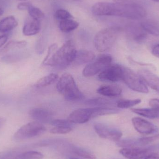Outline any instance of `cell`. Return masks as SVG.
<instances>
[{
	"label": "cell",
	"mask_w": 159,
	"mask_h": 159,
	"mask_svg": "<svg viewBox=\"0 0 159 159\" xmlns=\"http://www.w3.org/2000/svg\"><path fill=\"white\" fill-rule=\"evenodd\" d=\"M94 53L89 50L80 49L76 51L72 64L75 66H79L91 62L95 59Z\"/></svg>",
	"instance_id": "16"
},
{
	"label": "cell",
	"mask_w": 159,
	"mask_h": 159,
	"mask_svg": "<svg viewBox=\"0 0 159 159\" xmlns=\"http://www.w3.org/2000/svg\"><path fill=\"white\" fill-rule=\"evenodd\" d=\"M57 89L67 101H77L83 97L73 77L69 73L64 74L60 78Z\"/></svg>",
	"instance_id": "3"
},
{
	"label": "cell",
	"mask_w": 159,
	"mask_h": 159,
	"mask_svg": "<svg viewBox=\"0 0 159 159\" xmlns=\"http://www.w3.org/2000/svg\"><path fill=\"white\" fill-rule=\"evenodd\" d=\"M75 1H77V2H79V1H81V0H74Z\"/></svg>",
	"instance_id": "44"
},
{
	"label": "cell",
	"mask_w": 159,
	"mask_h": 159,
	"mask_svg": "<svg viewBox=\"0 0 159 159\" xmlns=\"http://www.w3.org/2000/svg\"><path fill=\"white\" fill-rule=\"evenodd\" d=\"M70 159H80L75 158H70Z\"/></svg>",
	"instance_id": "43"
},
{
	"label": "cell",
	"mask_w": 159,
	"mask_h": 159,
	"mask_svg": "<svg viewBox=\"0 0 159 159\" xmlns=\"http://www.w3.org/2000/svg\"><path fill=\"white\" fill-rule=\"evenodd\" d=\"M91 10L94 16H112L131 20L141 19L145 17L147 14L143 6L108 2L96 3Z\"/></svg>",
	"instance_id": "1"
},
{
	"label": "cell",
	"mask_w": 159,
	"mask_h": 159,
	"mask_svg": "<svg viewBox=\"0 0 159 159\" xmlns=\"http://www.w3.org/2000/svg\"><path fill=\"white\" fill-rule=\"evenodd\" d=\"M3 10L2 9V8H0V16H2V14H3Z\"/></svg>",
	"instance_id": "41"
},
{
	"label": "cell",
	"mask_w": 159,
	"mask_h": 159,
	"mask_svg": "<svg viewBox=\"0 0 159 159\" xmlns=\"http://www.w3.org/2000/svg\"><path fill=\"white\" fill-rule=\"evenodd\" d=\"M142 100L140 99L134 100H120L117 102V107L120 108H128L132 107L140 103Z\"/></svg>",
	"instance_id": "27"
},
{
	"label": "cell",
	"mask_w": 159,
	"mask_h": 159,
	"mask_svg": "<svg viewBox=\"0 0 159 159\" xmlns=\"http://www.w3.org/2000/svg\"><path fill=\"white\" fill-rule=\"evenodd\" d=\"M41 23L40 20L28 19L24 23L22 33L25 36H33L39 33L41 30Z\"/></svg>",
	"instance_id": "17"
},
{
	"label": "cell",
	"mask_w": 159,
	"mask_h": 159,
	"mask_svg": "<svg viewBox=\"0 0 159 159\" xmlns=\"http://www.w3.org/2000/svg\"><path fill=\"white\" fill-rule=\"evenodd\" d=\"M152 1H154L155 2H159V0H152Z\"/></svg>",
	"instance_id": "42"
},
{
	"label": "cell",
	"mask_w": 159,
	"mask_h": 159,
	"mask_svg": "<svg viewBox=\"0 0 159 159\" xmlns=\"http://www.w3.org/2000/svg\"><path fill=\"white\" fill-rule=\"evenodd\" d=\"M7 39H8V36L6 34L0 36V48L6 43Z\"/></svg>",
	"instance_id": "37"
},
{
	"label": "cell",
	"mask_w": 159,
	"mask_h": 159,
	"mask_svg": "<svg viewBox=\"0 0 159 159\" xmlns=\"http://www.w3.org/2000/svg\"><path fill=\"white\" fill-rule=\"evenodd\" d=\"M110 102L107 99L102 98H94L87 101V104L90 105L97 106L98 107H105L110 104Z\"/></svg>",
	"instance_id": "30"
},
{
	"label": "cell",
	"mask_w": 159,
	"mask_h": 159,
	"mask_svg": "<svg viewBox=\"0 0 159 159\" xmlns=\"http://www.w3.org/2000/svg\"><path fill=\"white\" fill-rule=\"evenodd\" d=\"M138 74L147 86L159 92V77L147 70L142 69Z\"/></svg>",
	"instance_id": "15"
},
{
	"label": "cell",
	"mask_w": 159,
	"mask_h": 159,
	"mask_svg": "<svg viewBox=\"0 0 159 159\" xmlns=\"http://www.w3.org/2000/svg\"><path fill=\"white\" fill-rule=\"evenodd\" d=\"M31 4L29 2H24L19 3L17 5V8L19 10H28Z\"/></svg>",
	"instance_id": "36"
},
{
	"label": "cell",
	"mask_w": 159,
	"mask_h": 159,
	"mask_svg": "<svg viewBox=\"0 0 159 159\" xmlns=\"http://www.w3.org/2000/svg\"><path fill=\"white\" fill-rule=\"evenodd\" d=\"M143 159H159V155L157 154H149Z\"/></svg>",
	"instance_id": "39"
},
{
	"label": "cell",
	"mask_w": 159,
	"mask_h": 159,
	"mask_svg": "<svg viewBox=\"0 0 159 159\" xmlns=\"http://www.w3.org/2000/svg\"><path fill=\"white\" fill-rule=\"evenodd\" d=\"M27 45V42L25 41H12L7 44L0 51V54H4L11 51L20 50L25 48Z\"/></svg>",
	"instance_id": "21"
},
{
	"label": "cell",
	"mask_w": 159,
	"mask_h": 159,
	"mask_svg": "<svg viewBox=\"0 0 159 159\" xmlns=\"http://www.w3.org/2000/svg\"><path fill=\"white\" fill-rule=\"evenodd\" d=\"M29 115L32 119L40 123L51 122L53 120V114L47 109L36 107L31 109Z\"/></svg>",
	"instance_id": "14"
},
{
	"label": "cell",
	"mask_w": 159,
	"mask_h": 159,
	"mask_svg": "<svg viewBox=\"0 0 159 159\" xmlns=\"http://www.w3.org/2000/svg\"><path fill=\"white\" fill-rule=\"evenodd\" d=\"M17 20L14 16L6 17L0 21V32L10 31L18 26Z\"/></svg>",
	"instance_id": "20"
},
{
	"label": "cell",
	"mask_w": 159,
	"mask_h": 159,
	"mask_svg": "<svg viewBox=\"0 0 159 159\" xmlns=\"http://www.w3.org/2000/svg\"><path fill=\"white\" fill-rule=\"evenodd\" d=\"M55 17L57 19L61 20L72 19V15L67 10L63 9H58L55 13Z\"/></svg>",
	"instance_id": "31"
},
{
	"label": "cell",
	"mask_w": 159,
	"mask_h": 159,
	"mask_svg": "<svg viewBox=\"0 0 159 159\" xmlns=\"http://www.w3.org/2000/svg\"><path fill=\"white\" fill-rule=\"evenodd\" d=\"M159 139V134L149 137H143L138 139H128L120 140L117 144L120 147H140L149 144Z\"/></svg>",
	"instance_id": "11"
},
{
	"label": "cell",
	"mask_w": 159,
	"mask_h": 159,
	"mask_svg": "<svg viewBox=\"0 0 159 159\" xmlns=\"http://www.w3.org/2000/svg\"><path fill=\"white\" fill-rule=\"evenodd\" d=\"M72 130V128L68 127L56 126L50 130V132L54 134H66Z\"/></svg>",
	"instance_id": "32"
},
{
	"label": "cell",
	"mask_w": 159,
	"mask_h": 159,
	"mask_svg": "<svg viewBox=\"0 0 159 159\" xmlns=\"http://www.w3.org/2000/svg\"><path fill=\"white\" fill-rule=\"evenodd\" d=\"M76 51L74 42L68 40L61 47L57 48L48 59L43 61V64L56 67H66L72 63Z\"/></svg>",
	"instance_id": "2"
},
{
	"label": "cell",
	"mask_w": 159,
	"mask_h": 159,
	"mask_svg": "<svg viewBox=\"0 0 159 159\" xmlns=\"http://www.w3.org/2000/svg\"><path fill=\"white\" fill-rule=\"evenodd\" d=\"M74 152L76 155L87 159H95L96 157L94 154L84 148H75L74 149Z\"/></svg>",
	"instance_id": "29"
},
{
	"label": "cell",
	"mask_w": 159,
	"mask_h": 159,
	"mask_svg": "<svg viewBox=\"0 0 159 159\" xmlns=\"http://www.w3.org/2000/svg\"><path fill=\"white\" fill-rule=\"evenodd\" d=\"M43 155L41 152L35 151H30L23 152L18 155L17 159H42Z\"/></svg>",
	"instance_id": "26"
},
{
	"label": "cell",
	"mask_w": 159,
	"mask_h": 159,
	"mask_svg": "<svg viewBox=\"0 0 159 159\" xmlns=\"http://www.w3.org/2000/svg\"><path fill=\"white\" fill-rule=\"evenodd\" d=\"M114 2L125 4H135L143 6L146 4L144 0H113Z\"/></svg>",
	"instance_id": "34"
},
{
	"label": "cell",
	"mask_w": 159,
	"mask_h": 159,
	"mask_svg": "<svg viewBox=\"0 0 159 159\" xmlns=\"http://www.w3.org/2000/svg\"><path fill=\"white\" fill-rule=\"evenodd\" d=\"M94 129L100 137L112 141L118 142L122 136V132L119 130L103 123H96Z\"/></svg>",
	"instance_id": "9"
},
{
	"label": "cell",
	"mask_w": 159,
	"mask_h": 159,
	"mask_svg": "<svg viewBox=\"0 0 159 159\" xmlns=\"http://www.w3.org/2000/svg\"><path fill=\"white\" fill-rule=\"evenodd\" d=\"M133 113L142 116L149 119H156L159 117V110L153 108H131Z\"/></svg>",
	"instance_id": "23"
},
{
	"label": "cell",
	"mask_w": 159,
	"mask_h": 159,
	"mask_svg": "<svg viewBox=\"0 0 159 159\" xmlns=\"http://www.w3.org/2000/svg\"><path fill=\"white\" fill-rule=\"evenodd\" d=\"M123 67L118 64H110L98 75L99 79L103 81L117 82L122 80Z\"/></svg>",
	"instance_id": "10"
},
{
	"label": "cell",
	"mask_w": 159,
	"mask_h": 159,
	"mask_svg": "<svg viewBox=\"0 0 159 159\" xmlns=\"http://www.w3.org/2000/svg\"><path fill=\"white\" fill-rule=\"evenodd\" d=\"M149 105L151 108L159 110V99L157 98L150 99L149 102Z\"/></svg>",
	"instance_id": "35"
},
{
	"label": "cell",
	"mask_w": 159,
	"mask_h": 159,
	"mask_svg": "<svg viewBox=\"0 0 159 159\" xmlns=\"http://www.w3.org/2000/svg\"><path fill=\"white\" fill-rule=\"evenodd\" d=\"M45 126L37 121H33L20 127L15 133L14 138L16 141H21L39 136L45 131Z\"/></svg>",
	"instance_id": "5"
},
{
	"label": "cell",
	"mask_w": 159,
	"mask_h": 159,
	"mask_svg": "<svg viewBox=\"0 0 159 159\" xmlns=\"http://www.w3.org/2000/svg\"><path fill=\"white\" fill-rule=\"evenodd\" d=\"M152 54L155 57L159 58V44L154 47L152 49Z\"/></svg>",
	"instance_id": "38"
},
{
	"label": "cell",
	"mask_w": 159,
	"mask_h": 159,
	"mask_svg": "<svg viewBox=\"0 0 159 159\" xmlns=\"http://www.w3.org/2000/svg\"><path fill=\"white\" fill-rule=\"evenodd\" d=\"M26 57V53L25 52H19L16 53H9L4 55L1 60L4 63H13L18 62L22 60Z\"/></svg>",
	"instance_id": "24"
},
{
	"label": "cell",
	"mask_w": 159,
	"mask_h": 159,
	"mask_svg": "<svg viewBox=\"0 0 159 159\" xmlns=\"http://www.w3.org/2000/svg\"><path fill=\"white\" fill-rule=\"evenodd\" d=\"M150 148L141 147L124 148L120 153L128 159H143L148 155Z\"/></svg>",
	"instance_id": "13"
},
{
	"label": "cell",
	"mask_w": 159,
	"mask_h": 159,
	"mask_svg": "<svg viewBox=\"0 0 159 159\" xmlns=\"http://www.w3.org/2000/svg\"><path fill=\"white\" fill-rule=\"evenodd\" d=\"M97 92L107 97H117L121 94L122 89L117 85H103L97 89Z\"/></svg>",
	"instance_id": "18"
},
{
	"label": "cell",
	"mask_w": 159,
	"mask_h": 159,
	"mask_svg": "<svg viewBox=\"0 0 159 159\" xmlns=\"http://www.w3.org/2000/svg\"><path fill=\"white\" fill-rule=\"evenodd\" d=\"M120 30L118 27H109L98 32L93 41L96 50L103 52L110 49L116 40Z\"/></svg>",
	"instance_id": "4"
},
{
	"label": "cell",
	"mask_w": 159,
	"mask_h": 159,
	"mask_svg": "<svg viewBox=\"0 0 159 159\" xmlns=\"http://www.w3.org/2000/svg\"><path fill=\"white\" fill-rule=\"evenodd\" d=\"M19 1H27V0H19Z\"/></svg>",
	"instance_id": "45"
},
{
	"label": "cell",
	"mask_w": 159,
	"mask_h": 159,
	"mask_svg": "<svg viewBox=\"0 0 159 159\" xmlns=\"http://www.w3.org/2000/svg\"><path fill=\"white\" fill-rule=\"evenodd\" d=\"M132 122L135 129L142 134H151L157 132L158 130L156 125L141 118H133Z\"/></svg>",
	"instance_id": "12"
},
{
	"label": "cell",
	"mask_w": 159,
	"mask_h": 159,
	"mask_svg": "<svg viewBox=\"0 0 159 159\" xmlns=\"http://www.w3.org/2000/svg\"><path fill=\"white\" fill-rule=\"evenodd\" d=\"M112 58L110 55H100L86 65L83 70V75L85 77H90L101 73L111 64Z\"/></svg>",
	"instance_id": "7"
},
{
	"label": "cell",
	"mask_w": 159,
	"mask_h": 159,
	"mask_svg": "<svg viewBox=\"0 0 159 159\" xmlns=\"http://www.w3.org/2000/svg\"><path fill=\"white\" fill-rule=\"evenodd\" d=\"M122 80L132 90L141 93H146L148 92L147 86L139 75L129 68L123 67Z\"/></svg>",
	"instance_id": "6"
},
{
	"label": "cell",
	"mask_w": 159,
	"mask_h": 159,
	"mask_svg": "<svg viewBox=\"0 0 159 159\" xmlns=\"http://www.w3.org/2000/svg\"><path fill=\"white\" fill-rule=\"evenodd\" d=\"M28 10L31 18L34 19L41 20L45 17V14L42 10L32 4L30 6Z\"/></svg>",
	"instance_id": "28"
},
{
	"label": "cell",
	"mask_w": 159,
	"mask_h": 159,
	"mask_svg": "<svg viewBox=\"0 0 159 159\" xmlns=\"http://www.w3.org/2000/svg\"><path fill=\"white\" fill-rule=\"evenodd\" d=\"M58 79V75H57L54 73L50 74L38 80L35 82L34 86L36 88H42L48 87L56 82Z\"/></svg>",
	"instance_id": "22"
},
{
	"label": "cell",
	"mask_w": 159,
	"mask_h": 159,
	"mask_svg": "<svg viewBox=\"0 0 159 159\" xmlns=\"http://www.w3.org/2000/svg\"><path fill=\"white\" fill-rule=\"evenodd\" d=\"M79 26V23L72 19L61 20L60 22L59 28L63 32L69 33L77 29Z\"/></svg>",
	"instance_id": "25"
},
{
	"label": "cell",
	"mask_w": 159,
	"mask_h": 159,
	"mask_svg": "<svg viewBox=\"0 0 159 159\" xmlns=\"http://www.w3.org/2000/svg\"><path fill=\"white\" fill-rule=\"evenodd\" d=\"M140 26L146 33L154 36H159V22L152 19L142 21Z\"/></svg>",
	"instance_id": "19"
},
{
	"label": "cell",
	"mask_w": 159,
	"mask_h": 159,
	"mask_svg": "<svg viewBox=\"0 0 159 159\" xmlns=\"http://www.w3.org/2000/svg\"><path fill=\"white\" fill-rule=\"evenodd\" d=\"M98 107L93 108H79L73 111L68 117V120L72 123H82L88 122L90 119L98 116Z\"/></svg>",
	"instance_id": "8"
},
{
	"label": "cell",
	"mask_w": 159,
	"mask_h": 159,
	"mask_svg": "<svg viewBox=\"0 0 159 159\" xmlns=\"http://www.w3.org/2000/svg\"><path fill=\"white\" fill-rule=\"evenodd\" d=\"M51 125L56 127V126H61V127H68L72 128V123L69 121L68 120L57 119L52 120L51 122Z\"/></svg>",
	"instance_id": "33"
},
{
	"label": "cell",
	"mask_w": 159,
	"mask_h": 159,
	"mask_svg": "<svg viewBox=\"0 0 159 159\" xmlns=\"http://www.w3.org/2000/svg\"><path fill=\"white\" fill-rule=\"evenodd\" d=\"M6 122L5 119L4 118L0 117V128H2Z\"/></svg>",
	"instance_id": "40"
}]
</instances>
